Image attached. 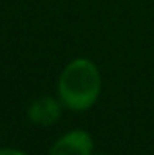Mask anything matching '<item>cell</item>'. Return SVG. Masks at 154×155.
Returning <instances> with one entry per match:
<instances>
[{"instance_id": "obj_1", "label": "cell", "mask_w": 154, "mask_h": 155, "mask_svg": "<svg viewBox=\"0 0 154 155\" xmlns=\"http://www.w3.org/2000/svg\"><path fill=\"white\" fill-rule=\"evenodd\" d=\"M102 90V78L98 67L87 60H73L62 72L58 79V94L64 107L71 110H87L91 108Z\"/></svg>"}, {"instance_id": "obj_2", "label": "cell", "mask_w": 154, "mask_h": 155, "mask_svg": "<svg viewBox=\"0 0 154 155\" xmlns=\"http://www.w3.org/2000/svg\"><path fill=\"white\" fill-rule=\"evenodd\" d=\"M49 155H93V139L85 130H73L53 144Z\"/></svg>"}, {"instance_id": "obj_3", "label": "cell", "mask_w": 154, "mask_h": 155, "mask_svg": "<svg viewBox=\"0 0 154 155\" xmlns=\"http://www.w3.org/2000/svg\"><path fill=\"white\" fill-rule=\"evenodd\" d=\"M60 103L62 101H56L54 97H40L37 101H33L27 116L37 124H44V126L54 124L62 116V105Z\"/></svg>"}, {"instance_id": "obj_4", "label": "cell", "mask_w": 154, "mask_h": 155, "mask_svg": "<svg viewBox=\"0 0 154 155\" xmlns=\"http://www.w3.org/2000/svg\"><path fill=\"white\" fill-rule=\"evenodd\" d=\"M0 155H26L18 150H0Z\"/></svg>"}]
</instances>
